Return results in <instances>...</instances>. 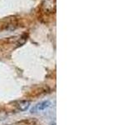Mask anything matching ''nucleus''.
<instances>
[{
    "instance_id": "2",
    "label": "nucleus",
    "mask_w": 133,
    "mask_h": 125,
    "mask_svg": "<svg viewBox=\"0 0 133 125\" xmlns=\"http://www.w3.org/2000/svg\"><path fill=\"white\" fill-rule=\"evenodd\" d=\"M30 106V102L28 100H23L17 104V108L19 111H26Z\"/></svg>"
},
{
    "instance_id": "3",
    "label": "nucleus",
    "mask_w": 133,
    "mask_h": 125,
    "mask_svg": "<svg viewBox=\"0 0 133 125\" xmlns=\"http://www.w3.org/2000/svg\"><path fill=\"white\" fill-rule=\"evenodd\" d=\"M9 125H11V124H9Z\"/></svg>"
},
{
    "instance_id": "1",
    "label": "nucleus",
    "mask_w": 133,
    "mask_h": 125,
    "mask_svg": "<svg viewBox=\"0 0 133 125\" xmlns=\"http://www.w3.org/2000/svg\"><path fill=\"white\" fill-rule=\"evenodd\" d=\"M50 105H51V103L49 101H43L40 103H37L34 108H32L31 109V113H37L39 111H43L46 109L47 108H48Z\"/></svg>"
}]
</instances>
